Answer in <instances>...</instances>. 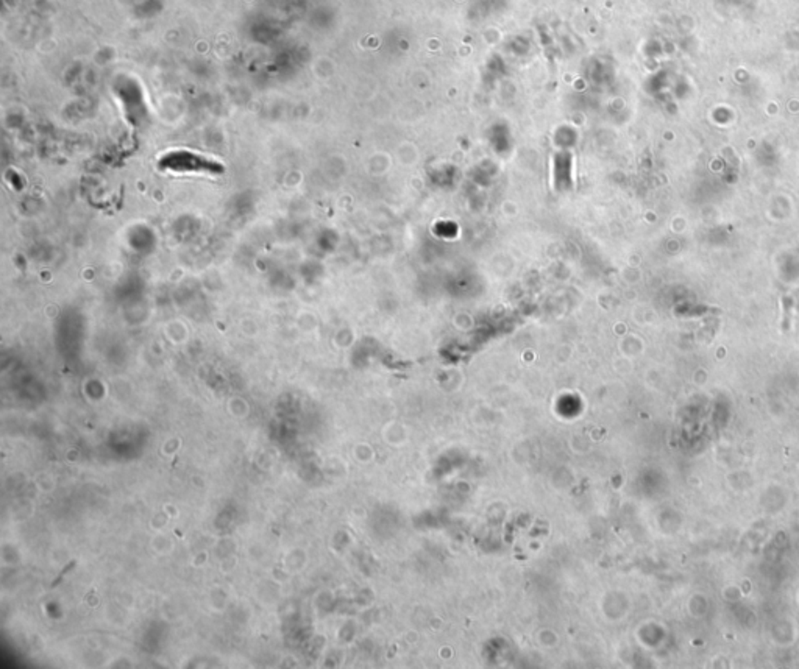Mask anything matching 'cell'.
<instances>
[{"label": "cell", "instance_id": "6da1fadb", "mask_svg": "<svg viewBox=\"0 0 799 669\" xmlns=\"http://www.w3.org/2000/svg\"><path fill=\"white\" fill-rule=\"evenodd\" d=\"M161 164H164L166 167H172V169H192V170H200V169H207V170H213L214 164L213 163H208V161L194 157V154L191 153H173L169 154V157H166L164 161Z\"/></svg>", "mask_w": 799, "mask_h": 669}]
</instances>
